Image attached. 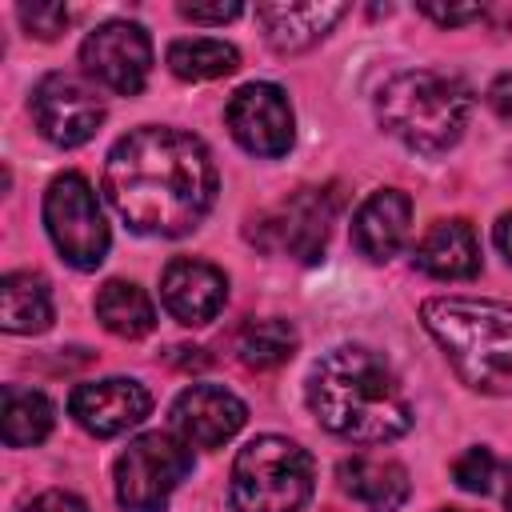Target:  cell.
I'll return each instance as SVG.
<instances>
[{
    "label": "cell",
    "instance_id": "obj_4",
    "mask_svg": "<svg viewBox=\"0 0 512 512\" xmlns=\"http://www.w3.org/2000/svg\"><path fill=\"white\" fill-rule=\"evenodd\" d=\"M472 116V96L460 80L428 68L396 72L376 92V120L388 136H396L404 148L440 156L448 152Z\"/></svg>",
    "mask_w": 512,
    "mask_h": 512
},
{
    "label": "cell",
    "instance_id": "obj_32",
    "mask_svg": "<svg viewBox=\"0 0 512 512\" xmlns=\"http://www.w3.org/2000/svg\"><path fill=\"white\" fill-rule=\"evenodd\" d=\"M436 512H464V508H436Z\"/></svg>",
    "mask_w": 512,
    "mask_h": 512
},
{
    "label": "cell",
    "instance_id": "obj_3",
    "mask_svg": "<svg viewBox=\"0 0 512 512\" xmlns=\"http://www.w3.org/2000/svg\"><path fill=\"white\" fill-rule=\"evenodd\" d=\"M420 320L472 392L512 396V304L432 296L420 304Z\"/></svg>",
    "mask_w": 512,
    "mask_h": 512
},
{
    "label": "cell",
    "instance_id": "obj_8",
    "mask_svg": "<svg viewBox=\"0 0 512 512\" xmlns=\"http://www.w3.org/2000/svg\"><path fill=\"white\" fill-rule=\"evenodd\" d=\"M332 216H336V196L328 188H296L276 208L252 220V240L264 252H288L312 264L324 256Z\"/></svg>",
    "mask_w": 512,
    "mask_h": 512
},
{
    "label": "cell",
    "instance_id": "obj_20",
    "mask_svg": "<svg viewBox=\"0 0 512 512\" xmlns=\"http://www.w3.org/2000/svg\"><path fill=\"white\" fill-rule=\"evenodd\" d=\"M96 320L120 336V340H140L156 328V308L148 300V292L132 280H108L96 292Z\"/></svg>",
    "mask_w": 512,
    "mask_h": 512
},
{
    "label": "cell",
    "instance_id": "obj_2",
    "mask_svg": "<svg viewBox=\"0 0 512 512\" xmlns=\"http://www.w3.org/2000/svg\"><path fill=\"white\" fill-rule=\"evenodd\" d=\"M308 408L332 436L352 444H388L412 428V404L400 376L360 344H340L312 364Z\"/></svg>",
    "mask_w": 512,
    "mask_h": 512
},
{
    "label": "cell",
    "instance_id": "obj_29",
    "mask_svg": "<svg viewBox=\"0 0 512 512\" xmlns=\"http://www.w3.org/2000/svg\"><path fill=\"white\" fill-rule=\"evenodd\" d=\"M424 16H432L436 24H464V20H480L484 8L480 4H468V8H440V4H424L420 8Z\"/></svg>",
    "mask_w": 512,
    "mask_h": 512
},
{
    "label": "cell",
    "instance_id": "obj_19",
    "mask_svg": "<svg viewBox=\"0 0 512 512\" xmlns=\"http://www.w3.org/2000/svg\"><path fill=\"white\" fill-rule=\"evenodd\" d=\"M0 324L16 336H32L52 324V288L40 272H8L0 280Z\"/></svg>",
    "mask_w": 512,
    "mask_h": 512
},
{
    "label": "cell",
    "instance_id": "obj_28",
    "mask_svg": "<svg viewBox=\"0 0 512 512\" xmlns=\"http://www.w3.org/2000/svg\"><path fill=\"white\" fill-rule=\"evenodd\" d=\"M488 108H492L504 124H512V72H500V76L492 80V88H488Z\"/></svg>",
    "mask_w": 512,
    "mask_h": 512
},
{
    "label": "cell",
    "instance_id": "obj_26",
    "mask_svg": "<svg viewBox=\"0 0 512 512\" xmlns=\"http://www.w3.org/2000/svg\"><path fill=\"white\" fill-rule=\"evenodd\" d=\"M20 512H88V504L80 500V496H72V492H60V488H52V492H40V496H32Z\"/></svg>",
    "mask_w": 512,
    "mask_h": 512
},
{
    "label": "cell",
    "instance_id": "obj_7",
    "mask_svg": "<svg viewBox=\"0 0 512 512\" xmlns=\"http://www.w3.org/2000/svg\"><path fill=\"white\" fill-rule=\"evenodd\" d=\"M192 472V452L172 432L136 436L116 460V500L128 512H160Z\"/></svg>",
    "mask_w": 512,
    "mask_h": 512
},
{
    "label": "cell",
    "instance_id": "obj_17",
    "mask_svg": "<svg viewBox=\"0 0 512 512\" xmlns=\"http://www.w3.org/2000/svg\"><path fill=\"white\" fill-rule=\"evenodd\" d=\"M340 16H344V4H260L256 8V20L264 24V40L284 56L320 44Z\"/></svg>",
    "mask_w": 512,
    "mask_h": 512
},
{
    "label": "cell",
    "instance_id": "obj_27",
    "mask_svg": "<svg viewBox=\"0 0 512 512\" xmlns=\"http://www.w3.org/2000/svg\"><path fill=\"white\" fill-rule=\"evenodd\" d=\"M240 12H244L240 4H180V16L192 24H224V20H236Z\"/></svg>",
    "mask_w": 512,
    "mask_h": 512
},
{
    "label": "cell",
    "instance_id": "obj_25",
    "mask_svg": "<svg viewBox=\"0 0 512 512\" xmlns=\"http://www.w3.org/2000/svg\"><path fill=\"white\" fill-rule=\"evenodd\" d=\"M16 16H20V24H24L32 36H40V40L60 36L64 24H68V8H64V4H20Z\"/></svg>",
    "mask_w": 512,
    "mask_h": 512
},
{
    "label": "cell",
    "instance_id": "obj_16",
    "mask_svg": "<svg viewBox=\"0 0 512 512\" xmlns=\"http://www.w3.org/2000/svg\"><path fill=\"white\" fill-rule=\"evenodd\" d=\"M412 264L432 280H472L480 272V244L468 220H436L416 240Z\"/></svg>",
    "mask_w": 512,
    "mask_h": 512
},
{
    "label": "cell",
    "instance_id": "obj_11",
    "mask_svg": "<svg viewBox=\"0 0 512 512\" xmlns=\"http://www.w3.org/2000/svg\"><path fill=\"white\" fill-rule=\"evenodd\" d=\"M224 120H228L232 140L260 160L284 156L292 148V136H296L292 104H288L284 88H276L268 80H252V84L236 88L228 108H224Z\"/></svg>",
    "mask_w": 512,
    "mask_h": 512
},
{
    "label": "cell",
    "instance_id": "obj_23",
    "mask_svg": "<svg viewBox=\"0 0 512 512\" xmlns=\"http://www.w3.org/2000/svg\"><path fill=\"white\" fill-rule=\"evenodd\" d=\"M296 352V328L280 316H264V320H248L240 332H236V356L256 368V372H268V368H280L288 356Z\"/></svg>",
    "mask_w": 512,
    "mask_h": 512
},
{
    "label": "cell",
    "instance_id": "obj_30",
    "mask_svg": "<svg viewBox=\"0 0 512 512\" xmlns=\"http://www.w3.org/2000/svg\"><path fill=\"white\" fill-rule=\"evenodd\" d=\"M492 240H496V248L504 252V260L512 264V212H504V216L496 220V232H492Z\"/></svg>",
    "mask_w": 512,
    "mask_h": 512
},
{
    "label": "cell",
    "instance_id": "obj_12",
    "mask_svg": "<svg viewBox=\"0 0 512 512\" xmlns=\"http://www.w3.org/2000/svg\"><path fill=\"white\" fill-rule=\"evenodd\" d=\"M68 412L76 416V424L84 432L108 440V436H120V432L136 428L152 412V396L132 376H108V380L76 384L72 396H68Z\"/></svg>",
    "mask_w": 512,
    "mask_h": 512
},
{
    "label": "cell",
    "instance_id": "obj_6",
    "mask_svg": "<svg viewBox=\"0 0 512 512\" xmlns=\"http://www.w3.org/2000/svg\"><path fill=\"white\" fill-rule=\"evenodd\" d=\"M44 228L56 244V252L80 268L92 272L108 256V220L92 192V184L80 172H64L44 192Z\"/></svg>",
    "mask_w": 512,
    "mask_h": 512
},
{
    "label": "cell",
    "instance_id": "obj_31",
    "mask_svg": "<svg viewBox=\"0 0 512 512\" xmlns=\"http://www.w3.org/2000/svg\"><path fill=\"white\" fill-rule=\"evenodd\" d=\"M504 508L512 512V468H508V488H504Z\"/></svg>",
    "mask_w": 512,
    "mask_h": 512
},
{
    "label": "cell",
    "instance_id": "obj_18",
    "mask_svg": "<svg viewBox=\"0 0 512 512\" xmlns=\"http://www.w3.org/2000/svg\"><path fill=\"white\" fill-rule=\"evenodd\" d=\"M340 488L360 500L368 512H400V504L408 500V472L400 460L388 456H352L340 464Z\"/></svg>",
    "mask_w": 512,
    "mask_h": 512
},
{
    "label": "cell",
    "instance_id": "obj_15",
    "mask_svg": "<svg viewBox=\"0 0 512 512\" xmlns=\"http://www.w3.org/2000/svg\"><path fill=\"white\" fill-rule=\"evenodd\" d=\"M412 232V200L400 188H376L352 216V244L372 264L392 260Z\"/></svg>",
    "mask_w": 512,
    "mask_h": 512
},
{
    "label": "cell",
    "instance_id": "obj_21",
    "mask_svg": "<svg viewBox=\"0 0 512 512\" xmlns=\"http://www.w3.org/2000/svg\"><path fill=\"white\" fill-rule=\"evenodd\" d=\"M52 400L36 388H20L8 384L4 388V408H0V432L8 448H32L52 432Z\"/></svg>",
    "mask_w": 512,
    "mask_h": 512
},
{
    "label": "cell",
    "instance_id": "obj_13",
    "mask_svg": "<svg viewBox=\"0 0 512 512\" xmlns=\"http://www.w3.org/2000/svg\"><path fill=\"white\" fill-rule=\"evenodd\" d=\"M244 420V400L220 384H192L172 400V428L188 448H220L244 428Z\"/></svg>",
    "mask_w": 512,
    "mask_h": 512
},
{
    "label": "cell",
    "instance_id": "obj_5",
    "mask_svg": "<svg viewBox=\"0 0 512 512\" xmlns=\"http://www.w3.org/2000/svg\"><path fill=\"white\" fill-rule=\"evenodd\" d=\"M312 456L288 436H256L232 460V508L236 512H300L312 496Z\"/></svg>",
    "mask_w": 512,
    "mask_h": 512
},
{
    "label": "cell",
    "instance_id": "obj_9",
    "mask_svg": "<svg viewBox=\"0 0 512 512\" xmlns=\"http://www.w3.org/2000/svg\"><path fill=\"white\" fill-rule=\"evenodd\" d=\"M80 64L108 92L136 96L148 84V72H152V40L132 20H108V24H100L84 36Z\"/></svg>",
    "mask_w": 512,
    "mask_h": 512
},
{
    "label": "cell",
    "instance_id": "obj_22",
    "mask_svg": "<svg viewBox=\"0 0 512 512\" xmlns=\"http://www.w3.org/2000/svg\"><path fill=\"white\" fill-rule=\"evenodd\" d=\"M168 68H172V76L192 80V84L220 80V76H228V72L240 68V52L232 44H224V40H212V36L176 40L168 48Z\"/></svg>",
    "mask_w": 512,
    "mask_h": 512
},
{
    "label": "cell",
    "instance_id": "obj_10",
    "mask_svg": "<svg viewBox=\"0 0 512 512\" xmlns=\"http://www.w3.org/2000/svg\"><path fill=\"white\" fill-rule=\"evenodd\" d=\"M32 120L56 148H80L104 124V100L72 72H48L32 88Z\"/></svg>",
    "mask_w": 512,
    "mask_h": 512
},
{
    "label": "cell",
    "instance_id": "obj_1",
    "mask_svg": "<svg viewBox=\"0 0 512 512\" xmlns=\"http://www.w3.org/2000/svg\"><path fill=\"white\" fill-rule=\"evenodd\" d=\"M104 192L132 232L184 236L216 204V164L192 132L144 124L112 144Z\"/></svg>",
    "mask_w": 512,
    "mask_h": 512
},
{
    "label": "cell",
    "instance_id": "obj_24",
    "mask_svg": "<svg viewBox=\"0 0 512 512\" xmlns=\"http://www.w3.org/2000/svg\"><path fill=\"white\" fill-rule=\"evenodd\" d=\"M492 476H496V456H492L484 444L460 452L456 464H452V480H456L464 492H488V488H492Z\"/></svg>",
    "mask_w": 512,
    "mask_h": 512
},
{
    "label": "cell",
    "instance_id": "obj_14",
    "mask_svg": "<svg viewBox=\"0 0 512 512\" xmlns=\"http://www.w3.org/2000/svg\"><path fill=\"white\" fill-rule=\"evenodd\" d=\"M160 300L172 312V320H180L188 328H200V324L220 316V308L228 300V280L216 264L180 256L160 276Z\"/></svg>",
    "mask_w": 512,
    "mask_h": 512
}]
</instances>
